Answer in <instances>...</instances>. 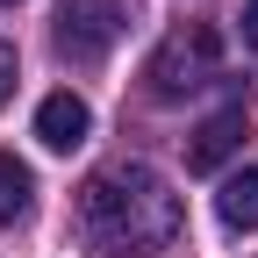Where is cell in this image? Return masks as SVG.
I'll list each match as a JSON object with an SVG mask.
<instances>
[{"instance_id": "obj_2", "label": "cell", "mask_w": 258, "mask_h": 258, "mask_svg": "<svg viewBox=\"0 0 258 258\" xmlns=\"http://www.w3.org/2000/svg\"><path fill=\"white\" fill-rule=\"evenodd\" d=\"M215 64H222V36L208 22H186V29H172V36L151 50L144 93H151V101H186V93H201L215 79Z\"/></svg>"}, {"instance_id": "obj_3", "label": "cell", "mask_w": 258, "mask_h": 258, "mask_svg": "<svg viewBox=\"0 0 258 258\" xmlns=\"http://www.w3.org/2000/svg\"><path fill=\"white\" fill-rule=\"evenodd\" d=\"M129 15H137L129 0H57V50L79 64H101L129 29Z\"/></svg>"}, {"instance_id": "obj_10", "label": "cell", "mask_w": 258, "mask_h": 258, "mask_svg": "<svg viewBox=\"0 0 258 258\" xmlns=\"http://www.w3.org/2000/svg\"><path fill=\"white\" fill-rule=\"evenodd\" d=\"M0 8H15V0H0Z\"/></svg>"}, {"instance_id": "obj_4", "label": "cell", "mask_w": 258, "mask_h": 258, "mask_svg": "<svg viewBox=\"0 0 258 258\" xmlns=\"http://www.w3.org/2000/svg\"><path fill=\"white\" fill-rule=\"evenodd\" d=\"M244 137H251L244 101H237V108H222V115H208V122L186 137V172H222V165L244 151Z\"/></svg>"}, {"instance_id": "obj_1", "label": "cell", "mask_w": 258, "mask_h": 258, "mask_svg": "<svg viewBox=\"0 0 258 258\" xmlns=\"http://www.w3.org/2000/svg\"><path fill=\"white\" fill-rule=\"evenodd\" d=\"M79 237L101 258H158L179 237V194L158 179L151 165H101L79 186Z\"/></svg>"}, {"instance_id": "obj_8", "label": "cell", "mask_w": 258, "mask_h": 258, "mask_svg": "<svg viewBox=\"0 0 258 258\" xmlns=\"http://www.w3.org/2000/svg\"><path fill=\"white\" fill-rule=\"evenodd\" d=\"M15 93V43H0V101Z\"/></svg>"}, {"instance_id": "obj_5", "label": "cell", "mask_w": 258, "mask_h": 258, "mask_svg": "<svg viewBox=\"0 0 258 258\" xmlns=\"http://www.w3.org/2000/svg\"><path fill=\"white\" fill-rule=\"evenodd\" d=\"M86 129H93V115H86L79 93H43V108H36V137H43V151H79Z\"/></svg>"}, {"instance_id": "obj_6", "label": "cell", "mask_w": 258, "mask_h": 258, "mask_svg": "<svg viewBox=\"0 0 258 258\" xmlns=\"http://www.w3.org/2000/svg\"><path fill=\"white\" fill-rule=\"evenodd\" d=\"M215 215L230 222V230H258V165H251V172H237L230 186L215 194Z\"/></svg>"}, {"instance_id": "obj_7", "label": "cell", "mask_w": 258, "mask_h": 258, "mask_svg": "<svg viewBox=\"0 0 258 258\" xmlns=\"http://www.w3.org/2000/svg\"><path fill=\"white\" fill-rule=\"evenodd\" d=\"M29 194H36V179H29V165H22L15 151H0V230L29 215Z\"/></svg>"}, {"instance_id": "obj_9", "label": "cell", "mask_w": 258, "mask_h": 258, "mask_svg": "<svg viewBox=\"0 0 258 258\" xmlns=\"http://www.w3.org/2000/svg\"><path fill=\"white\" fill-rule=\"evenodd\" d=\"M237 22H244V43L258 50V0H244V15H237Z\"/></svg>"}]
</instances>
